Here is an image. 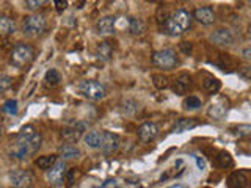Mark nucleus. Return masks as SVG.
I'll list each match as a JSON object with an SVG mask.
<instances>
[{
	"label": "nucleus",
	"mask_w": 251,
	"mask_h": 188,
	"mask_svg": "<svg viewBox=\"0 0 251 188\" xmlns=\"http://www.w3.org/2000/svg\"><path fill=\"white\" fill-rule=\"evenodd\" d=\"M116 18L115 16H104L96 22V30L99 35H112L115 30Z\"/></svg>",
	"instance_id": "a211bd4d"
},
{
	"label": "nucleus",
	"mask_w": 251,
	"mask_h": 188,
	"mask_svg": "<svg viewBox=\"0 0 251 188\" xmlns=\"http://www.w3.org/2000/svg\"><path fill=\"white\" fill-rule=\"evenodd\" d=\"M102 140H104V130H91V132H86L83 141L85 144L91 147V149H99L102 144Z\"/></svg>",
	"instance_id": "aec40b11"
},
{
	"label": "nucleus",
	"mask_w": 251,
	"mask_h": 188,
	"mask_svg": "<svg viewBox=\"0 0 251 188\" xmlns=\"http://www.w3.org/2000/svg\"><path fill=\"white\" fill-rule=\"evenodd\" d=\"M198 124L200 122L195 121L193 118H180V119H177L175 124H173V127L170 129V132L171 133H184V132L195 129Z\"/></svg>",
	"instance_id": "6ab92c4d"
},
{
	"label": "nucleus",
	"mask_w": 251,
	"mask_h": 188,
	"mask_svg": "<svg viewBox=\"0 0 251 188\" xmlns=\"http://www.w3.org/2000/svg\"><path fill=\"white\" fill-rule=\"evenodd\" d=\"M66 172H68V164L65 160H57V163L53 166L46 171V177L49 180V184L53 187H61L65 184V177H66Z\"/></svg>",
	"instance_id": "1a4fd4ad"
},
{
	"label": "nucleus",
	"mask_w": 251,
	"mask_h": 188,
	"mask_svg": "<svg viewBox=\"0 0 251 188\" xmlns=\"http://www.w3.org/2000/svg\"><path fill=\"white\" fill-rule=\"evenodd\" d=\"M151 80H152V83H154V86L157 90H165V88H168V86H170L168 77H165L163 74H152Z\"/></svg>",
	"instance_id": "c756f323"
},
{
	"label": "nucleus",
	"mask_w": 251,
	"mask_h": 188,
	"mask_svg": "<svg viewBox=\"0 0 251 188\" xmlns=\"http://www.w3.org/2000/svg\"><path fill=\"white\" fill-rule=\"evenodd\" d=\"M231 102L225 96H217L214 100H210V104L207 107V115L212 119H223V118L229 112Z\"/></svg>",
	"instance_id": "6e6552de"
},
{
	"label": "nucleus",
	"mask_w": 251,
	"mask_h": 188,
	"mask_svg": "<svg viewBox=\"0 0 251 188\" xmlns=\"http://www.w3.org/2000/svg\"><path fill=\"white\" fill-rule=\"evenodd\" d=\"M120 144H121V140L116 133L104 130V140H102L99 151L104 155H113L118 149H120Z\"/></svg>",
	"instance_id": "9b49d317"
},
{
	"label": "nucleus",
	"mask_w": 251,
	"mask_h": 188,
	"mask_svg": "<svg viewBox=\"0 0 251 188\" xmlns=\"http://www.w3.org/2000/svg\"><path fill=\"white\" fill-rule=\"evenodd\" d=\"M209 41L217 47H231L235 43V35L229 28L220 27L209 35Z\"/></svg>",
	"instance_id": "0eeeda50"
},
{
	"label": "nucleus",
	"mask_w": 251,
	"mask_h": 188,
	"mask_svg": "<svg viewBox=\"0 0 251 188\" xmlns=\"http://www.w3.org/2000/svg\"><path fill=\"white\" fill-rule=\"evenodd\" d=\"M179 49L182 50L185 55H190V53H192V49H193V46H192V43L184 41V43H180V44H179Z\"/></svg>",
	"instance_id": "c9c22d12"
},
{
	"label": "nucleus",
	"mask_w": 251,
	"mask_h": 188,
	"mask_svg": "<svg viewBox=\"0 0 251 188\" xmlns=\"http://www.w3.org/2000/svg\"><path fill=\"white\" fill-rule=\"evenodd\" d=\"M192 18L196 22L202 24V25H210V24H214L217 21V14L212 6H198L193 10Z\"/></svg>",
	"instance_id": "f8f14e48"
},
{
	"label": "nucleus",
	"mask_w": 251,
	"mask_h": 188,
	"mask_svg": "<svg viewBox=\"0 0 251 188\" xmlns=\"http://www.w3.org/2000/svg\"><path fill=\"white\" fill-rule=\"evenodd\" d=\"M192 13H188L184 8H179L175 13H171L163 24L165 33L170 36H180L192 27Z\"/></svg>",
	"instance_id": "f03ea898"
},
{
	"label": "nucleus",
	"mask_w": 251,
	"mask_h": 188,
	"mask_svg": "<svg viewBox=\"0 0 251 188\" xmlns=\"http://www.w3.org/2000/svg\"><path fill=\"white\" fill-rule=\"evenodd\" d=\"M47 28V19L44 14H28L22 19L21 30L22 33L28 38H38L41 36Z\"/></svg>",
	"instance_id": "7ed1b4c3"
},
{
	"label": "nucleus",
	"mask_w": 251,
	"mask_h": 188,
	"mask_svg": "<svg viewBox=\"0 0 251 188\" xmlns=\"http://www.w3.org/2000/svg\"><path fill=\"white\" fill-rule=\"evenodd\" d=\"M227 187L229 188H248L250 187V177L245 171H234L227 177Z\"/></svg>",
	"instance_id": "dca6fc26"
},
{
	"label": "nucleus",
	"mask_w": 251,
	"mask_h": 188,
	"mask_svg": "<svg viewBox=\"0 0 251 188\" xmlns=\"http://www.w3.org/2000/svg\"><path fill=\"white\" fill-rule=\"evenodd\" d=\"M145 31H146V25L143 21L138 18H129V33L132 36H141L145 35Z\"/></svg>",
	"instance_id": "b1692460"
},
{
	"label": "nucleus",
	"mask_w": 251,
	"mask_h": 188,
	"mask_svg": "<svg viewBox=\"0 0 251 188\" xmlns=\"http://www.w3.org/2000/svg\"><path fill=\"white\" fill-rule=\"evenodd\" d=\"M215 162H217L218 166H220V168H223V169H226V168H232V164H234V160H232L231 154H229V152H226V151H220V152L217 154V157H215Z\"/></svg>",
	"instance_id": "bb28decb"
},
{
	"label": "nucleus",
	"mask_w": 251,
	"mask_h": 188,
	"mask_svg": "<svg viewBox=\"0 0 251 188\" xmlns=\"http://www.w3.org/2000/svg\"><path fill=\"white\" fill-rule=\"evenodd\" d=\"M234 135L239 138H248L251 135V125L250 124H240L234 129Z\"/></svg>",
	"instance_id": "2f4dec72"
},
{
	"label": "nucleus",
	"mask_w": 251,
	"mask_h": 188,
	"mask_svg": "<svg viewBox=\"0 0 251 188\" xmlns=\"http://www.w3.org/2000/svg\"><path fill=\"white\" fill-rule=\"evenodd\" d=\"M141 110V105L135 99H124L120 104V112L126 116H133Z\"/></svg>",
	"instance_id": "412c9836"
},
{
	"label": "nucleus",
	"mask_w": 251,
	"mask_h": 188,
	"mask_svg": "<svg viewBox=\"0 0 251 188\" xmlns=\"http://www.w3.org/2000/svg\"><path fill=\"white\" fill-rule=\"evenodd\" d=\"M250 55H251V49H250V47H247V49L243 50V58H245V60H250V58H251Z\"/></svg>",
	"instance_id": "58836bf2"
},
{
	"label": "nucleus",
	"mask_w": 251,
	"mask_h": 188,
	"mask_svg": "<svg viewBox=\"0 0 251 188\" xmlns=\"http://www.w3.org/2000/svg\"><path fill=\"white\" fill-rule=\"evenodd\" d=\"M53 5H55V8H57L58 11H63V10H66V8H68V2H65V0H63V2H61V0H55Z\"/></svg>",
	"instance_id": "e433bc0d"
},
{
	"label": "nucleus",
	"mask_w": 251,
	"mask_h": 188,
	"mask_svg": "<svg viewBox=\"0 0 251 188\" xmlns=\"http://www.w3.org/2000/svg\"><path fill=\"white\" fill-rule=\"evenodd\" d=\"M57 160H58V155H41L35 160V164H36V168H39L41 171H49L53 164L57 163Z\"/></svg>",
	"instance_id": "5701e85b"
},
{
	"label": "nucleus",
	"mask_w": 251,
	"mask_h": 188,
	"mask_svg": "<svg viewBox=\"0 0 251 188\" xmlns=\"http://www.w3.org/2000/svg\"><path fill=\"white\" fill-rule=\"evenodd\" d=\"M168 188H188V187L184 185V184H175V185H171V187H168Z\"/></svg>",
	"instance_id": "ea45409f"
},
{
	"label": "nucleus",
	"mask_w": 251,
	"mask_h": 188,
	"mask_svg": "<svg viewBox=\"0 0 251 188\" xmlns=\"http://www.w3.org/2000/svg\"><path fill=\"white\" fill-rule=\"evenodd\" d=\"M239 75L243 78V80H250V78H251V69L248 68V66H243V68H240L239 69Z\"/></svg>",
	"instance_id": "f704fd0d"
},
{
	"label": "nucleus",
	"mask_w": 251,
	"mask_h": 188,
	"mask_svg": "<svg viewBox=\"0 0 251 188\" xmlns=\"http://www.w3.org/2000/svg\"><path fill=\"white\" fill-rule=\"evenodd\" d=\"M35 58V52L28 44L18 43L10 53V63L14 68H27Z\"/></svg>",
	"instance_id": "20e7f679"
},
{
	"label": "nucleus",
	"mask_w": 251,
	"mask_h": 188,
	"mask_svg": "<svg viewBox=\"0 0 251 188\" xmlns=\"http://www.w3.org/2000/svg\"><path fill=\"white\" fill-rule=\"evenodd\" d=\"M85 129H86V124H85V122L73 124V125H69V127H66V129H63V130H61V138L65 140L66 143L74 144V143H77V141L82 138Z\"/></svg>",
	"instance_id": "ddd939ff"
},
{
	"label": "nucleus",
	"mask_w": 251,
	"mask_h": 188,
	"mask_svg": "<svg viewBox=\"0 0 251 188\" xmlns=\"http://www.w3.org/2000/svg\"><path fill=\"white\" fill-rule=\"evenodd\" d=\"M41 143L43 137L31 125H27L16 137L13 146L10 147V157L13 160H27L39 151Z\"/></svg>",
	"instance_id": "f257e3e1"
},
{
	"label": "nucleus",
	"mask_w": 251,
	"mask_h": 188,
	"mask_svg": "<svg viewBox=\"0 0 251 188\" xmlns=\"http://www.w3.org/2000/svg\"><path fill=\"white\" fill-rule=\"evenodd\" d=\"M137 135L143 143H149V141L155 140L157 135H159V127L154 122H143L138 127Z\"/></svg>",
	"instance_id": "2eb2a0df"
},
{
	"label": "nucleus",
	"mask_w": 251,
	"mask_h": 188,
	"mask_svg": "<svg viewBox=\"0 0 251 188\" xmlns=\"http://www.w3.org/2000/svg\"><path fill=\"white\" fill-rule=\"evenodd\" d=\"M44 82L47 86H50V88H55V86H58L60 82H61V75L57 69H49L44 75Z\"/></svg>",
	"instance_id": "cd10ccee"
},
{
	"label": "nucleus",
	"mask_w": 251,
	"mask_h": 188,
	"mask_svg": "<svg viewBox=\"0 0 251 188\" xmlns=\"http://www.w3.org/2000/svg\"><path fill=\"white\" fill-rule=\"evenodd\" d=\"M171 91L175 94H179V96H182V94H187L188 90H192L193 86V78L192 75L188 74H180L177 75L175 80L171 82Z\"/></svg>",
	"instance_id": "4468645a"
},
{
	"label": "nucleus",
	"mask_w": 251,
	"mask_h": 188,
	"mask_svg": "<svg viewBox=\"0 0 251 188\" xmlns=\"http://www.w3.org/2000/svg\"><path fill=\"white\" fill-rule=\"evenodd\" d=\"M58 155L61 157V160H77L82 157V151L75 144L66 143L58 147Z\"/></svg>",
	"instance_id": "f3484780"
},
{
	"label": "nucleus",
	"mask_w": 251,
	"mask_h": 188,
	"mask_svg": "<svg viewBox=\"0 0 251 188\" xmlns=\"http://www.w3.org/2000/svg\"><path fill=\"white\" fill-rule=\"evenodd\" d=\"M18 100L16 99H8L5 104L2 105V112L6 113V115H18Z\"/></svg>",
	"instance_id": "7c9ffc66"
},
{
	"label": "nucleus",
	"mask_w": 251,
	"mask_h": 188,
	"mask_svg": "<svg viewBox=\"0 0 251 188\" xmlns=\"http://www.w3.org/2000/svg\"><path fill=\"white\" fill-rule=\"evenodd\" d=\"M220 88H222V83H220V80L215 77H206L202 80V90L209 94H217Z\"/></svg>",
	"instance_id": "a878e982"
},
{
	"label": "nucleus",
	"mask_w": 251,
	"mask_h": 188,
	"mask_svg": "<svg viewBox=\"0 0 251 188\" xmlns=\"http://www.w3.org/2000/svg\"><path fill=\"white\" fill-rule=\"evenodd\" d=\"M116 187V180H105L102 188H115Z\"/></svg>",
	"instance_id": "4c0bfd02"
},
{
	"label": "nucleus",
	"mask_w": 251,
	"mask_h": 188,
	"mask_svg": "<svg viewBox=\"0 0 251 188\" xmlns=\"http://www.w3.org/2000/svg\"><path fill=\"white\" fill-rule=\"evenodd\" d=\"M202 107V102L200 97L196 96H187L184 100H182V108L184 110H198Z\"/></svg>",
	"instance_id": "c85d7f7f"
},
{
	"label": "nucleus",
	"mask_w": 251,
	"mask_h": 188,
	"mask_svg": "<svg viewBox=\"0 0 251 188\" xmlns=\"http://www.w3.org/2000/svg\"><path fill=\"white\" fill-rule=\"evenodd\" d=\"M0 137H2V125H0Z\"/></svg>",
	"instance_id": "a19ab883"
},
{
	"label": "nucleus",
	"mask_w": 251,
	"mask_h": 188,
	"mask_svg": "<svg viewBox=\"0 0 251 188\" xmlns=\"http://www.w3.org/2000/svg\"><path fill=\"white\" fill-rule=\"evenodd\" d=\"M151 61L154 66H157L159 69H163V70H171L176 66H179V57H177L176 50H173V49H162V50L154 52L151 57Z\"/></svg>",
	"instance_id": "423d86ee"
},
{
	"label": "nucleus",
	"mask_w": 251,
	"mask_h": 188,
	"mask_svg": "<svg viewBox=\"0 0 251 188\" xmlns=\"http://www.w3.org/2000/svg\"><path fill=\"white\" fill-rule=\"evenodd\" d=\"M113 55V47L110 43L104 41V43H99V46L96 47V57L102 61H108L112 58Z\"/></svg>",
	"instance_id": "393cba45"
},
{
	"label": "nucleus",
	"mask_w": 251,
	"mask_h": 188,
	"mask_svg": "<svg viewBox=\"0 0 251 188\" xmlns=\"http://www.w3.org/2000/svg\"><path fill=\"white\" fill-rule=\"evenodd\" d=\"M11 83H13V78L10 75H0V93L6 91L11 86Z\"/></svg>",
	"instance_id": "72a5a7b5"
},
{
	"label": "nucleus",
	"mask_w": 251,
	"mask_h": 188,
	"mask_svg": "<svg viewBox=\"0 0 251 188\" xmlns=\"http://www.w3.org/2000/svg\"><path fill=\"white\" fill-rule=\"evenodd\" d=\"M8 179L13 188H30L33 184V176L25 169H13L8 174Z\"/></svg>",
	"instance_id": "9d476101"
},
{
	"label": "nucleus",
	"mask_w": 251,
	"mask_h": 188,
	"mask_svg": "<svg viewBox=\"0 0 251 188\" xmlns=\"http://www.w3.org/2000/svg\"><path fill=\"white\" fill-rule=\"evenodd\" d=\"M46 5L44 0H27L25 2V8L30 11H36L39 8H43Z\"/></svg>",
	"instance_id": "473e14b6"
},
{
	"label": "nucleus",
	"mask_w": 251,
	"mask_h": 188,
	"mask_svg": "<svg viewBox=\"0 0 251 188\" xmlns=\"http://www.w3.org/2000/svg\"><path fill=\"white\" fill-rule=\"evenodd\" d=\"M78 93H80L85 99L98 102L107 96V86L98 80H83L78 83Z\"/></svg>",
	"instance_id": "39448f33"
},
{
	"label": "nucleus",
	"mask_w": 251,
	"mask_h": 188,
	"mask_svg": "<svg viewBox=\"0 0 251 188\" xmlns=\"http://www.w3.org/2000/svg\"><path fill=\"white\" fill-rule=\"evenodd\" d=\"M16 31V24L14 21L10 18V16H0V36L6 38V36H11Z\"/></svg>",
	"instance_id": "4be33fe9"
}]
</instances>
